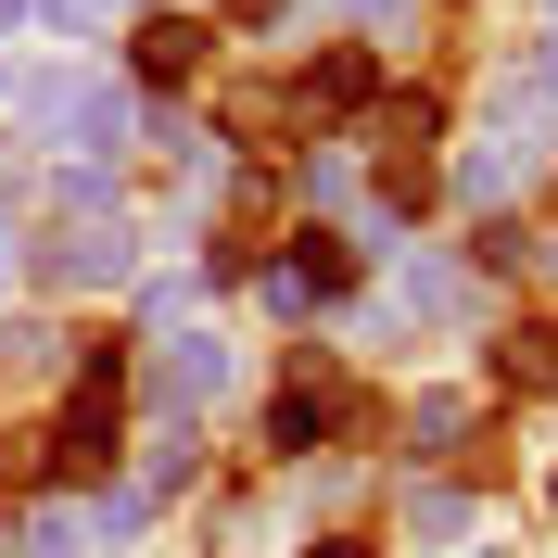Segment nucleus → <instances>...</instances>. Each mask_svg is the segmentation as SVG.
Returning a JSON list of instances; mask_svg holds the SVG:
<instances>
[{"label":"nucleus","mask_w":558,"mask_h":558,"mask_svg":"<svg viewBox=\"0 0 558 558\" xmlns=\"http://www.w3.org/2000/svg\"><path fill=\"white\" fill-rule=\"evenodd\" d=\"M191 51H204V26H140V64L153 76H191Z\"/></svg>","instance_id":"nucleus-1"}]
</instances>
